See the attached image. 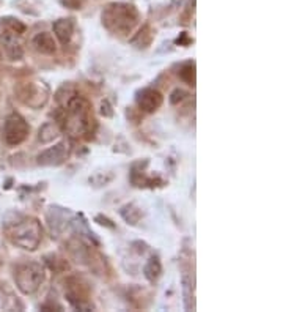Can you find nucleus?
<instances>
[{"label":"nucleus","mask_w":283,"mask_h":312,"mask_svg":"<svg viewBox=\"0 0 283 312\" xmlns=\"http://www.w3.org/2000/svg\"><path fill=\"white\" fill-rule=\"evenodd\" d=\"M139 21V13L134 5L115 2L102 9V24L113 33L126 35L132 32Z\"/></svg>","instance_id":"nucleus-1"},{"label":"nucleus","mask_w":283,"mask_h":312,"mask_svg":"<svg viewBox=\"0 0 283 312\" xmlns=\"http://www.w3.org/2000/svg\"><path fill=\"white\" fill-rule=\"evenodd\" d=\"M65 109H66L65 129H68L74 136L83 134L90 128V121H91L90 103L83 97L74 95L68 101V104H66Z\"/></svg>","instance_id":"nucleus-2"},{"label":"nucleus","mask_w":283,"mask_h":312,"mask_svg":"<svg viewBox=\"0 0 283 312\" xmlns=\"http://www.w3.org/2000/svg\"><path fill=\"white\" fill-rule=\"evenodd\" d=\"M41 236H43V229L41 224L36 219H25L22 222H19L9 232L11 241L25 251H35L41 243Z\"/></svg>","instance_id":"nucleus-3"},{"label":"nucleus","mask_w":283,"mask_h":312,"mask_svg":"<svg viewBox=\"0 0 283 312\" xmlns=\"http://www.w3.org/2000/svg\"><path fill=\"white\" fill-rule=\"evenodd\" d=\"M16 284L17 289L25 295H32L40 289L44 279V270L40 263H25L16 270Z\"/></svg>","instance_id":"nucleus-4"},{"label":"nucleus","mask_w":283,"mask_h":312,"mask_svg":"<svg viewBox=\"0 0 283 312\" xmlns=\"http://www.w3.org/2000/svg\"><path fill=\"white\" fill-rule=\"evenodd\" d=\"M28 131H30V128H28L27 121L16 112L9 113L3 123V137L8 145L14 147L22 144L28 136Z\"/></svg>","instance_id":"nucleus-5"},{"label":"nucleus","mask_w":283,"mask_h":312,"mask_svg":"<svg viewBox=\"0 0 283 312\" xmlns=\"http://www.w3.org/2000/svg\"><path fill=\"white\" fill-rule=\"evenodd\" d=\"M70 156V147L66 142H60L51 148L41 151L36 156V163L40 166H60Z\"/></svg>","instance_id":"nucleus-6"},{"label":"nucleus","mask_w":283,"mask_h":312,"mask_svg":"<svg viewBox=\"0 0 283 312\" xmlns=\"http://www.w3.org/2000/svg\"><path fill=\"white\" fill-rule=\"evenodd\" d=\"M162 101H164L162 93L154 89H143L137 93V106L140 107V110H143L146 113L156 112L162 106Z\"/></svg>","instance_id":"nucleus-7"},{"label":"nucleus","mask_w":283,"mask_h":312,"mask_svg":"<svg viewBox=\"0 0 283 312\" xmlns=\"http://www.w3.org/2000/svg\"><path fill=\"white\" fill-rule=\"evenodd\" d=\"M47 89L44 85H40V84H27L24 87V92H21V98L25 104L32 107H40V106H44L46 101H47Z\"/></svg>","instance_id":"nucleus-8"},{"label":"nucleus","mask_w":283,"mask_h":312,"mask_svg":"<svg viewBox=\"0 0 283 312\" xmlns=\"http://www.w3.org/2000/svg\"><path fill=\"white\" fill-rule=\"evenodd\" d=\"M2 44H3V49H5L6 55L11 60H21L22 59L24 49H22V46H21V43H19L14 32L5 30L2 33Z\"/></svg>","instance_id":"nucleus-9"},{"label":"nucleus","mask_w":283,"mask_h":312,"mask_svg":"<svg viewBox=\"0 0 283 312\" xmlns=\"http://www.w3.org/2000/svg\"><path fill=\"white\" fill-rule=\"evenodd\" d=\"M74 24L71 19H59L54 22V33L62 44H68L72 38Z\"/></svg>","instance_id":"nucleus-10"},{"label":"nucleus","mask_w":283,"mask_h":312,"mask_svg":"<svg viewBox=\"0 0 283 312\" xmlns=\"http://www.w3.org/2000/svg\"><path fill=\"white\" fill-rule=\"evenodd\" d=\"M33 46H35V49L41 54H54L57 51V44L54 41V36L47 32L38 33L33 38Z\"/></svg>","instance_id":"nucleus-11"},{"label":"nucleus","mask_w":283,"mask_h":312,"mask_svg":"<svg viewBox=\"0 0 283 312\" xmlns=\"http://www.w3.org/2000/svg\"><path fill=\"white\" fill-rule=\"evenodd\" d=\"M153 41V32H151L149 25H143L140 30L136 33V36L131 40V44L139 47V49H146V47Z\"/></svg>","instance_id":"nucleus-12"},{"label":"nucleus","mask_w":283,"mask_h":312,"mask_svg":"<svg viewBox=\"0 0 283 312\" xmlns=\"http://www.w3.org/2000/svg\"><path fill=\"white\" fill-rule=\"evenodd\" d=\"M59 134H60L59 126H57L55 123L49 121V123H44V125L40 128L38 139H40V142H43V144H49V142H52L54 139L59 137Z\"/></svg>","instance_id":"nucleus-13"},{"label":"nucleus","mask_w":283,"mask_h":312,"mask_svg":"<svg viewBox=\"0 0 283 312\" xmlns=\"http://www.w3.org/2000/svg\"><path fill=\"white\" fill-rule=\"evenodd\" d=\"M120 214L123 216V219H125L131 225H136L140 221V217H142L140 208L137 205H134V204H128V205L123 207L120 210Z\"/></svg>","instance_id":"nucleus-14"},{"label":"nucleus","mask_w":283,"mask_h":312,"mask_svg":"<svg viewBox=\"0 0 283 312\" xmlns=\"http://www.w3.org/2000/svg\"><path fill=\"white\" fill-rule=\"evenodd\" d=\"M143 273H145V276L149 279V281H154L160 276V273H162V265H160L159 259L157 257H151L148 260V263L145 265V268H143Z\"/></svg>","instance_id":"nucleus-15"},{"label":"nucleus","mask_w":283,"mask_h":312,"mask_svg":"<svg viewBox=\"0 0 283 312\" xmlns=\"http://www.w3.org/2000/svg\"><path fill=\"white\" fill-rule=\"evenodd\" d=\"M74 95H77V93H75V89L72 87V85L71 84H65L63 87L57 92L55 100H57V103H59L62 107H66V104H68V101L74 97Z\"/></svg>","instance_id":"nucleus-16"},{"label":"nucleus","mask_w":283,"mask_h":312,"mask_svg":"<svg viewBox=\"0 0 283 312\" xmlns=\"http://www.w3.org/2000/svg\"><path fill=\"white\" fill-rule=\"evenodd\" d=\"M179 78H181L186 84H195V65L194 63H187L184 65L181 70H179Z\"/></svg>","instance_id":"nucleus-17"},{"label":"nucleus","mask_w":283,"mask_h":312,"mask_svg":"<svg viewBox=\"0 0 283 312\" xmlns=\"http://www.w3.org/2000/svg\"><path fill=\"white\" fill-rule=\"evenodd\" d=\"M2 21H5V24L9 27V30L14 32V33H24L25 32V25L21 21H17V19L6 17V19H2Z\"/></svg>","instance_id":"nucleus-18"},{"label":"nucleus","mask_w":283,"mask_h":312,"mask_svg":"<svg viewBox=\"0 0 283 312\" xmlns=\"http://www.w3.org/2000/svg\"><path fill=\"white\" fill-rule=\"evenodd\" d=\"M187 97V92H184L183 89H175L170 95V103L172 104H178L179 101H183Z\"/></svg>","instance_id":"nucleus-19"},{"label":"nucleus","mask_w":283,"mask_h":312,"mask_svg":"<svg viewBox=\"0 0 283 312\" xmlns=\"http://www.w3.org/2000/svg\"><path fill=\"white\" fill-rule=\"evenodd\" d=\"M101 115H104V117H113L112 106H110V103L107 100H104L101 103Z\"/></svg>","instance_id":"nucleus-20"},{"label":"nucleus","mask_w":283,"mask_h":312,"mask_svg":"<svg viewBox=\"0 0 283 312\" xmlns=\"http://www.w3.org/2000/svg\"><path fill=\"white\" fill-rule=\"evenodd\" d=\"M60 3L68 9H79L80 8V0H60Z\"/></svg>","instance_id":"nucleus-21"}]
</instances>
